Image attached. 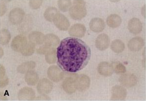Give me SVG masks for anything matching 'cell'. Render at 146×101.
I'll use <instances>...</instances> for the list:
<instances>
[{
    "label": "cell",
    "mask_w": 146,
    "mask_h": 101,
    "mask_svg": "<svg viewBox=\"0 0 146 101\" xmlns=\"http://www.w3.org/2000/svg\"><path fill=\"white\" fill-rule=\"evenodd\" d=\"M37 100H45L49 99V98H48L47 96H45V95H42V96L38 97L37 98Z\"/></svg>",
    "instance_id": "33"
},
{
    "label": "cell",
    "mask_w": 146,
    "mask_h": 101,
    "mask_svg": "<svg viewBox=\"0 0 146 101\" xmlns=\"http://www.w3.org/2000/svg\"><path fill=\"white\" fill-rule=\"evenodd\" d=\"M84 1H74L73 6L69 9V14L73 19L81 20L84 18L87 14V10Z\"/></svg>",
    "instance_id": "2"
},
{
    "label": "cell",
    "mask_w": 146,
    "mask_h": 101,
    "mask_svg": "<svg viewBox=\"0 0 146 101\" xmlns=\"http://www.w3.org/2000/svg\"><path fill=\"white\" fill-rule=\"evenodd\" d=\"M86 28L84 25L77 24L73 25L70 29L69 33L72 37L82 38L85 35Z\"/></svg>",
    "instance_id": "13"
},
{
    "label": "cell",
    "mask_w": 146,
    "mask_h": 101,
    "mask_svg": "<svg viewBox=\"0 0 146 101\" xmlns=\"http://www.w3.org/2000/svg\"><path fill=\"white\" fill-rule=\"evenodd\" d=\"M25 13L20 8H15L12 10L9 14L10 22L14 25L19 24L23 20Z\"/></svg>",
    "instance_id": "5"
},
{
    "label": "cell",
    "mask_w": 146,
    "mask_h": 101,
    "mask_svg": "<svg viewBox=\"0 0 146 101\" xmlns=\"http://www.w3.org/2000/svg\"><path fill=\"white\" fill-rule=\"evenodd\" d=\"M55 49V48L48 47V46L44 45L43 46L40 47L37 50V52L38 54H45V55Z\"/></svg>",
    "instance_id": "30"
},
{
    "label": "cell",
    "mask_w": 146,
    "mask_h": 101,
    "mask_svg": "<svg viewBox=\"0 0 146 101\" xmlns=\"http://www.w3.org/2000/svg\"><path fill=\"white\" fill-rule=\"evenodd\" d=\"M35 63L34 62H25L20 65L18 67L17 70L19 72L21 73H24L33 70L35 67Z\"/></svg>",
    "instance_id": "25"
},
{
    "label": "cell",
    "mask_w": 146,
    "mask_h": 101,
    "mask_svg": "<svg viewBox=\"0 0 146 101\" xmlns=\"http://www.w3.org/2000/svg\"><path fill=\"white\" fill-rule=\"evenodd\" d=\"M56 49L52 50L45 54V60L49 64L54 63L56 61Z\"/></svg>",
    "instance_id": "29"
},
{
    "label": "cell",
    "mask_w": 146,
    "mask_h": 101,
    "mask_svg": "<svg viewBox=\"0 0 146 101\" xmlns=\"http://www.w3.org/2000/svg\"><path fill=\"white\" fill-rule=\"evenodd\" d=\"M53 87V84L50 81L46 78H43L39 82L37 86V89L40 94L45 95L50 93Z\"/></svg>",
    "instance_id": "9"
},
{
    "label": "cell",
    "mask_w": 146,
    "mask_h": 101,
    "mask_svg": "<svg viewBox=\"0 0 146 101\" xmlns=\"http://www.w3.org/2000/svg\"><path fill=\"white\" fill-rule=\"evenodd\" d=\"M25 80L28 85L35 86L38 82L39 77L38 74L33 70H30L26 73Z\"/></svg>",
    "instance_id": "22"
},
{
    "label": "cell",
    "mask_w": 146,
    "mask_h": 101,
    "mask_svg": "<svg viewBox=\"0 0 146 101\" xmlns=\"http://www.w3.org/2000/svg\"><path fill=\"white\" fill-rule=\"evenodd\" d=\"M28 43L27 38L23 35H19L15 37L11 42V46L13 50L21 52Z\"/></svg>",
    "instance_id": "4"
},
{
    "label": "cell",
    "mask_w": 146,
    "mask_h": 101,
    "mask_svg": "<svg viewBox=\"0 0 146 101\" xmlns=\"http://www.w3.org/2000/svg\"><path fill=\"white\" fill-rule=\"evenodd\" d=\"M11 35L7 30H3L1 31V43L2 45L7 44L10 41Z\"/></svg>",
    "instance_id": "27"
},
{
    "label": "cell",
    "mask_w": 146,
    "mask_h": 101,
    "mask_svg": "<svg viewBox=\"0 0 146 101\" xmlns=\"http://www.w3.org/2000/svg\"><path fill=\"white\" fill-rule=\"evenodd\" d=\"M76 75H72L64 80L62 87L64 91L68 94H71L77 90V78Z\"/></svg>",
    "instance_id": "3"
},
{
    "label": "cell",
    "mask_w": 146,
    "mask_h": 101,
    "mask_svg": "<svg viewBox=\"0 0 146 101\" xmlns=\"http://www.w3.org/2000/svg\"><path fill=\"white\" fill-rule=\"evenodd\" d=\"M90 49L81 40L68 37L57 49V64L62 70L75 73L85 67L90 59Z\"/></svg>",
    "instance_id": "1"
},
{
    "label": "cell",
    "mask_w": 146,
    "mask_h": 101,
    "mask_svg": "<svg viewBox=\"0 0 146 101\" xmlns=\"http://www.w3.org/2000/svg\"><path fill=\"white\" fill-rule=\"evenodd\" d=\"M119 82L125 87H132L137 83V78L133 74L127 73L123 74L120 77Z\"/></svg>",
    "instance_id": "10"
},
{
    "label": "cell",
    "mask_w": 146,
    "mask_h": 101,
    "mask_svg": "<svg viewBox=\"0 0 146 101\" xmlns=\"http://www.w3.org/2000/svg\"><path fill=\"white\" fill-rule=\"evenodd\" d=\"M110 43V39L108 36L105 34H102L96 38V47L99 50L104 51L108 48Z\"/></svg>",
    "instance_id": "11"
},
{
    "label": "cell",
    "mask_w": 146,
    "mask_h": 101,
    "mask_svg": "<svg viewBox=\"0 0 146 101\" xmlns=\"http://www.w3.org/2000/svg\"><path fill=\"white\" fill-rule=\"evenodd\" d=\"M127 91L124 87L120 86H115L112 89L111 100L121 101L126 98Z\"/></svg>",
    "instance_id": "6"
},
{
    "label": "cell",
    "mask_w": 146,
    "mask_h": 101,
    "mask_svg": "<svg viewBox=\"0 0 146 101\" xmlns=\"http://www.w3.org/2000/svg\"><path fill=\"white\" fill-rule=\"evenodd\" d=\"M98 70L99 73L106 77L111 75L113 72V66L107 62H100L98 67Z\"/></svg>",
    "instance_id": "17"
},
{
    "label": "cell",
    "mask_w": 146,
    "mask_h": 101,
    "mask_svg": "<svg viewBox=\"0 0 146 101\" xmlns=\"http://www.w3.org/2000/svg\"><path fill=\"white\" fill-rule=\"evenodd\" d=\"M111 47L114 52L119 54L124 50L125 46L122 41L119 39H116L112 41Z\"/></svg>",
    "instance_id": "23"
},
{
    "label": "cell",
    "mask_w": 146,
    "mask_h": 101,
    "mask_svg": "<svg viewBox=\"0 0 146 101\" xmlns=\"http://www.w3.org/2000/svg\"><path fill=\"white\" fill-rule=\"evenodd\" d=\"M90 28L92 31L96 33L102 31L105 28L104 20L100 18H95L91 20L89 24Z\"/></svg>",
    "instance_id": "15"
},
{
    "label": "cell",
    "mask_w": 146,
    "mask_h": 101,
    "mask_svg": "<svg viewBox=\"0 0 146 101\" xmlns=\"http://www.w3.org/2000/svg\"><path fill=\"white\" fill-rule=\"evenodd\" d=\"M60 43L58 37L54 34H50L45 36L44 45L52 47L55 48L58 46Z\"/></svg>",
    "instance_id": "20"
},
{
    "label": "cell",
    "mask_w": 146,
    "mask_h": 101,
    "mask_svg": "<svg viewBox=\"0 0 146 101\" xmlns=\"http://www.w3.org/2000/svg\"><path fill=\"white\" fill-rule=\"evenodd\" d=\"M53 22L56 27L61 30H66L70 26L69 20L63 14L60 13L56 15Z\"/></svg>",
    "instance_id": "8"
},
{
    "label": "cell",
    "mask_w": 146,
    "mask_h": 101,
    "mask_svg": "<svg viewBox=\"0 0 146 101\" xmlns=\"http://www.w3.org/2000/svg\"><path fill=\"white\" fill-rule=\"evenodd\" d=\"M121 18L120 16L116 14H112L107 18V23L108 26L112 28L119 27L121 24Z\"/></svg>",
    "instance_id": "21"
},
{
    "label": "cell",
    "mask_w": 146,
    "mask_h": 101,
    "mask_svg": "<svg viewBox=\"0 0 146 101\" xmlns=\"http://www.w3.org/2000/svg\"><path fill=\"white\" fill-rule=\"evenodd\" d=\"M42 1H29V6L33 9H37L42 5Z\"/></svg>",
    "instance_id": "32"
},
{
    "label": "cell",
    "mask_w": 146,
    "mask_h": 101,
    "mask_svg": "<svg viewBox=\"0 0 146 101\" xmlns=\"http://www.w3.org/2000/svg\"><path fill=\"white\" fill-rule=\"evenodd\" d=\"M35 97V92L31 88L25 87L20 90L18 94V98L20 100H30Z\"/></svg>",
    "instance_id": "18"
},
{
    "label": "cell",
    "mask_w": 146,
    "mask_h": 101,
    "mask_svg": "<svg viewBox=\"0 0 146 101\" xmlns=\"http://www.w3.org/2000/svg\"><path fill=\"white\" fill-rule=\"evenodd\" d=\"M45 35L38 31H33L29 34V42L35 45H40L44 43Z\"/></svg>",
    "instance_id": "19"
},
{
    "label": "cell",
    "mask_w": 146,
    "mask_h": 101,
    "mask_svg": "<svg viewBox=\"0 0 146 101\" xmlns=\"http://www.w3.org/2000/svg\"><path fill=\"white\" fill-rule=\"evenodd\" d=\"M128 28L131 33L137 35L140 33L142 30V24L138 18H132L128 22Z\"/></svg>",
    "instance_id": "14"
},
{
    "label": "cell",
    "mask_w": 146,
    "mask_h": 101,
    "mask_svg": "<svg viewBox=\"0 0 146 101\" xmlns=\"http://www.w3.org/2000/svg\"><path fill=\"white\" fill-rule=\"evenodd\" d=\"M35 45L33 44L30 42H28L25 49L21 51V54L25 56L32 55L35 51Z\"/></svg>",
    "instance_id": "26"
},
{
    "label": "cell",
    "mask_w": 146,
    "mask_h": 101,
    "mask_svg": "<svg viewBox=\"0 0 146 101\" xmlns=\"http://www.w3.org/2000/svg\"><path fill=\"white\" fill-rule=\"evenodd\" d=\"M90 80L88 77L82 74L78 76L77 78V90L81 92L86 91L90 86Z\"/></svg>",
    "instance_id": "12"
},
{
    "label": "cell",
    "mask_w": 146,
    "mask_h": 101,
    "mask_svg": "<svg viewBox=\"0 0 146 101\" xmlns=\"http://www.w3.org/2000/svg\"><path fill=\"white\" fill-rule=\"evenodd\" d=\"M48 76L49 79L54 82H58L63 78L64 73L56 66H51L48 69Z\"/></svg>",
    "instance_id": "7"
},
{
    "label": "cell",
    "mask_w": 146,
    "mask_h": 101,
    "mask_svg": "<svg viewBox=\"0 0 146 101\" xmlns=\"http://www.w3.org/2000/svg\"><path fill=\"white\" fill-rule=\"evenodd\" d=\"M115 71L117 74L124 73L126 71V69L122 64H119L115 67Z\"/></svg>",
    "instance_id": "31"
},
{
    "label": "cell",
    "mask_w": 146,
    "mask_h": 101,
    "mask_svg": "<svg viewBox=\"0 0 146 101\" xmlns=\"http://www.w3.org/2000/svg\"><path fill=\"white\" fill-rule=\"evenodd\" d=\"M144 45V39L140 37H135L128 42L129 49L133 51H137L141 50Z\"/></svg>",
    "instance_id": "16"
},
{
    "label": "cell",
    "mask_w": 146,
    "mask_h": 101,
    "mask_svg": "<svg viewBox=\"0 0 146 101\" xmlns=\"http://www.w3.org/2000/svg\"><path fill=\"white\" fill-rule=\"evenodd\" d=\"M59 12L57 9L54 7L48 8L44 14V17L49 22H53L55 17Z\"/></svg>",
    "instance_id": "24"
},
{
    "label": "cell",
    "mask_w": 146,
    "mask_h": 101,
    "mask_svg": "<svg viewBox=\"0 0 146 101\" xmlns=\"http://www.w3.org/2000/svg\"><path fill=\"white\" fill-rule=\"evenodd\" d=\"M72 4L70 1H58V5L60 10L64 12L67 11L71 7Z\"/></svg>",
    "instance_id": "28"
}]
</instances>
